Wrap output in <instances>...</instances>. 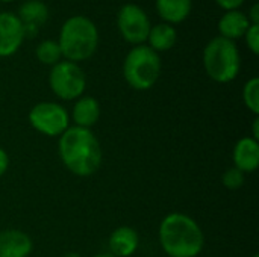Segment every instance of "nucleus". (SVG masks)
<instances>
[{"label": "nucleus", "instance_id": "13", "mask_svg": "<svg viewBox=\"0 0 259 257\" xmlns=\"http://www.w3.org/2000/svg\"><path fill=\"white\" fill-rule=\"evenodd\" d=\"M108 244L111 254L115 257H131L140 247V236L134 227L121 226L109 235Z\"/></svg>", "mask_w": 259, "mask_h": 257}, {"label": "nucleus", "instance_id": "21", "mask_svg": "<svg viewBox=\"0 0 259 257\" xmlns=\"http://www.w3.org/2000/svg\"><path fill=\"white\" fill-rule=\"evenodd\" d=\"M243 38L246 39L249 50L256 56L259 53V24H250Z\"/></svg>", "mask_w": 259, "mask_h": 257}, {"label": "nucleus", "instance_id": "2", "mask_svg": "<svg viewBox=\"0 0 259 257\" xmlns=\"http://www.w3.org/2000/svg\"><path fill=\"white\" fill-rule=\"evenodd\" d=\"M158 238L168 257H197L205 247L202 227L194 218L182 212H171L162 218Z\"/></svg>", "mask_w": 259, "mask_h": 257}, {"label": "nucleus", "instance_id": "9", "mask_svg": "<svg viewBox=\"0 0 259 257\" xmlns=\"http://www.w3.org/2000/svg\"><path fill=\"white\" fill-rule=\"evenodd\" d=\"M26 38L24 27L14 12H0V58L18 52Z\"/></svg>", "mask_w": 259, "mask_h": 257}, {"label": "nucleus", "instance_id": "12", "mask_svg": "<svg viewBox=\"0 0 259 257\" xmlns=\"http://www.w3.org/2000/svg\"><path fill=\"white\" fill-rule=\"evenodd\" d=\"M17 17L21 21L26 35H29V32L35 35L36 30L46 24L49 18V8L41 0H26L20 5Z\"/></svg>", "mask_w": 259, "mask_h": 257}, {"label": "nucleus", "instance_id": "18", "mask_svg": "<svg viewBox=\"0 0 259 257\" xmlns=\"http://www.w3.org/2000/svg\"><path fill=\"white\" fill-rule=\"evenodd\" d=\"M35 56L41 64L49 65V67H53L62 61V53H61L59 44L55 39L41 41L35 48Z\"/></svg>", "mask_w": 259, "mask_h": 257}, {"label": "nucleus", "instance_id": "27", "mask_svg": "<svg viewBox=\"0 0 259 257\" xmlns=\"http://www.w3.org/2000/svg\"><path fill=\"white\" fill-rule=\"evenodd\" d=\"M93 257H115L114 254H111V253H103V254H96V256Z\"/></svg>", "mask_w": 259, "mask_h": 257}, {"label": "nucleus", "instance_id": "19", "mask_svg": "<svg viewBox=\"0 0 259 257\" xmlns=\"http://www.w3.org/2000/svg\"><path fill=\"white\" fill-rule=\"evenodd\" d=\"M243 103L255 115L259 117V79L252 77L243 86Z\"/></svg>", "mask_w": 259, "mask_h": 257}, {"label": "nucleus", "instance_id": "11", "mask_svg": "<svg viewBox=\"0 0 259 257\" xmlns=\"http://www.w3.org/2000/svg\"><path fill=\"white\" fill-rule=\"evenodd\" d=\"M232 161L234 167L244 174L255 173L259 167V141L252 136L241 138L234 147Z\"/></svg>", "mask_w": 259, "mask_h": 257}, {"label": "nucleus", "instance_id": "23", "mask_svg": "<svg viewBox=\"0 0 259 257\" xmlns=\"http://www.w3.org/2000/svg\"><path fill=\"white\" fill-rule=\"evenodd\" d=\"M9 168V155L5 151V148L0 147V177L6 174Z\"/></svg>", "mask_w": 259, "mask_h": 257}, {"label": "nucleus", "instance_id": "3", "mask_svg": "<svg viewBox=\"0 0 259 257\" xmlns=\"http://www.w3.org/2000/svg\"><path fill=\"white\" fill-rule=\"evenodd\" d=\"M99 39V29L90 17L73 15L62 23L58 44L65 61L79 64L96 53Z\"/></svg>", "mask_w": 259, "mask_h": 257}, {"label": "nucleus", "instance_id": "26", "mask_svg": "<svg viewBox=\"0 0 259 257\" xmlns=\"http://www.w3.org/2000/svg\"><path fill=\"white\" fill-rule=\"evenodd\" d=\"M62 257H82V256H80L79 253H73V251H71V253H65Z\"/></svg>", "mask_w": 259, "mask_h": 257}, {"label": "nucleus", "instance_id": "16", "mask_svg": "<svg viewBox=\"0 0 259 257\" xmlns=\"http://www.w3.org/2000/svg\"><path fill=\"white\" fill-rule=\"evenodd\" d=\"M155 8L164 23L176 26L191 14L193 0H155Z\"/></svg>", "mask_w": 259, "mask_h": 257}, {"label": "nucleus", "instance_id": "29", "mask_svg": "<svg viewBox=\"0 0 259 257\" xmlns=\"http://www.w3.org/2000/svg\"><path fill=\"white\" fill-rule=\"evenodd\" d=\"M252 257H259V254H253V256Z\"/></svg>", "mask_w": 259, "mask_h": 257}, {"label": "nucleus", "instance_id": "7", "mask_svg": "<svg viewBox=\"0 0 259 257\" xmlns=\"http://www.w3.org/2000/svg\"><path fill=\"white\" fill-rule=\"evenodd\" d=\"M29 124L41 135L55 138L61 136L70 127L67 109L55 101H39L29 111Z\"/></svg>", "mask_w": 259, "mask_h": 257}, {"label": "nucleus", "instance_id": "24", "mask_svg": "<svg viewBox=\"0 0 259 257\" xmlns=\"http://www.w3.org/2000/svg\"><path fill=\"white\" fill-rule=\"evenodd\" d=\"M247 18L250 21V24H259V5L258 3H253L250 6V11L247 14Z\"/></svg>", "mask_w": 259, "mask_h": 257}, {"label": "nucleus", "instance_id": "10", "mask_svg": "<svg viewBox=\"0 0 259 257\" xmlns=\"http://www.w3.org/2000/svg\"><path fill=\"white\" fill-rule=\"evenodd\" d=\"M33 250L32 238L18 229L0 232V257H29Z\"/></svg>", "mask_w": 259, "mask_h": 257}, {"label": "nucleus", "instance_id": "25", "mask_svg": "<svg viewBox=\"0 0 259 257\" xmlns=\"http://www.w3.org/2000/svg\"><path fill=\"white\" fill-rule=\"evenodd\" d=\"M252 138L259 141V117H255L252 121Z\"/></svg>", "mask_w": 259, "mask_h": 257}, {"label": "nucleus", "instance_id": "22", "mask_svg": "<svg viewBox=\"0 0 259 257\" xmlns=\"http://www.w3.org/2000/svg\"><path fill=\"white\" fill-rule=\"evenodd\" d=\"M246 0H215V3L226 12V11H235L240 9L244 5Z\"/></svg>", "mask_w": 259, "mask_h": 257}, {"label": "nucleus", "instance_id": "15", "mask_svg": "<svg viewBox=\"0 0 259 257\" xmlns=\"http://www.w3.org/2000/svg\"><path fill=\"white\" fill-rule=\"evenodd\" d=\"M249 26H250V21L247 18V14H244L240 9L226 11L220 17L219 24H217L219 33H220L219 36H223V38L231 39V41L240 39L244 36Z\"/></svg>", "mask_w": 259, "mask_h": 257}, {"label": "nucleus", "instance_id": "8", "mask_svg": "<svg viewBox=\"0 0 259 257\" xmlns=\"http://www.w3.org/2000/svg\"><path fill=\"white\" fill-rule=\"evenodd\" d=\"M117 27L126 42L141 45L147 41L152 24L147 12L140 5L126 3L117 12Z\"/></svg>", "mask_w": 259, "mask_h": 257}, {"label": "nucleus", "instance_id": "14", "mask_svg": "<svg viewBox=\"0 0 259 257\" xmlns=\"http://www.w3.org/2000/svg\"><path fill=\"white\" fill-rule=\"evenodd\" d=\"M100 115H102V108L99 100L91 95H82L76 100L70 118L73 120L74 126L91 129L99 123Z\"/></svg>", "mask_w": 259, "mask_h": 257}, {"label": "nucleus", "instance_id": "6", "mask_svg": "<svg viewBox=\"0 0 259 257\" xmlns=\"http://www.w3.org/2000/svg\"><path fill=\"white\" fill-rule=\"evenodd\" d=\"M49 86L61 100H77L87 89V74L79 64L64 59L50 68Z\"/></svg>", "mask_w": 259, "mask_h": 257}, {"label": "nucleus", "instance_id": "5", "mask_svg": "<svg viewBox=\"0 0 259 257\" xmlns=\"http://www.w3.org/2000/svg\"><path fill=\"white\" fill-rule=\"evenodd\" d=\"M162 71L159 53L147 44L134 45L123 61V77L137 91H147L156 85Z\"/></svg>", "mask_w": 259, "mask_h": 257}, {"label": "nucleus", "instance_id": "4", "mask_svg": "<svg viewBox=\"0 0 259 257\" xmlns=\"http://www.w3.org/2000/svg\"><path fill=\"white\" fill-rule=\"evenodd\" d=\"M203 68L217 83L235 80L241 70V55L235 41L223 36L212 38L203 48Z\"/></svg>", "mask_w": 259, "mask_h": 257}, {"label": "nucleus", "instance_id": "28", "mask_svg": "<svg viewBox=\"0 0 259 257\" xmlns=\"http://www.w3.org/2000/svg\"><path fill=\"white\" fill-rule=\"evenodd\" d=\"M2 3H11V2H14V0H0Z\"/></svg>", "mask_w": 259, "mask_h": 257}, {"label": "nucleus", "instance_id": "17", "mask_svg": "<svg viewBox=\"0 0 259 257\" xmlns=\"http://www.w3.org/2000/svg\"><path fill=\"white\" fill-rule=\"evenodd\" d=\"M176 41H178L176 27L162 21L150 27L146 42L152 50H155L156 53H161V52L171 50L176 45Z\"/></svg>", "mask_w": 259, "mask_h": 257}, {"label": "nucleus", "instance_id": "20", "mask_svg": "<svg viewBox=\"0 0 259 257\" xmlns=\"http://www.w3.org/2000/svg\"><path fill=\"white\" fill-rule=\"evenodd\" d=\"M244 180H246V174L243 171H240L238 168L235 167H231L228 168L223 176H222V183L225 188L231 189V191H237L240 189L243 185H244Z\"/></svg>", "mask_w": 259, "mask_h": 257}, {"label": "nucleus", "instance_id": "1", "mask_svg": "<svg viewBox=\"0 0 259 257\" xmlns=\"http://www.w3.org/2000/svg\"><path fill=\"white\" fill-rule=\"evenodd\" d=\"M58 155L62 165L77 177L96 174L103 162L100 141L91 129L70 126L58 141Z\"/></svg>", "mask_w": 259, "mask_h": 257}]
</instances>
